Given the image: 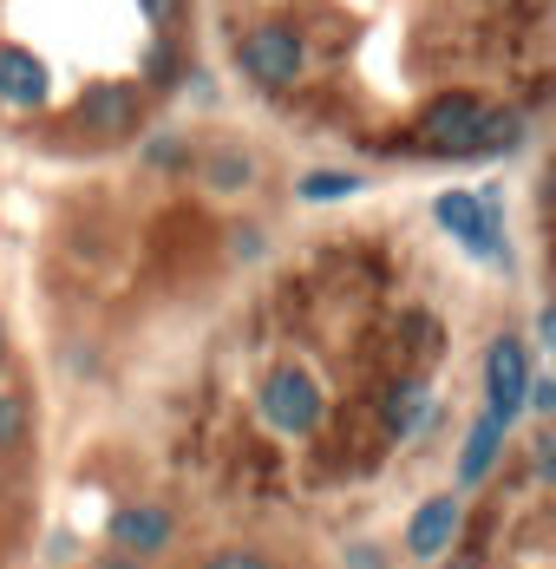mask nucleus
<instances>
[{
    "label": "nucleus",
    "instance_id": "8",
    "mask_svg": "<svg viewBox=\"0 0 556 569\" xmlns=\"http://www.w3.org/2000/svg\"><path fill=\"white\" fill-rule=\"evenodd\" d=\"M106 537H111L118 557H158L170 543V517L158 505H125V511H111Z\"/></svg>",
    "mask_w": 556,
    "mask_h": 569
},
{
    "label": "nucleus",
    "instance_id": "4",
    "mask_svg": "<svg viewBox=\"0 0 556 569\" xmlns=\"http://www.w3.org/2000/svg\"><path fill=\"white\" fill-rule=\"evenodd\" d=\"M433 217H439L445 236H458L478 262H504V217L492 197H478V190H445L439 203H433Z\"/></svg>",
    "mask_w": 556,
    "mask_h": 569
},
{
    "label": "nucleus",
    "instance_id": "19",
    "mask_svg": "<svg viewBox=\"0 0 556 569\" xmlns=\"http://www.w3.org/2000/svg\"><path fill=\"white\" fill-rule=\"evenodd\" d=\"M524 406H530V412H556V387L530 373V393H524Z\"/></svg>",
    "mask_w": 556,
    "mask_h": 569
},
{
    "label": "nucleus",
    "instance_id": "16",
    "mask_svg": "<svg viewBox=\"0 0 556 569\" xmlns=\"http://www.w3.org/2000/svg\"><path fill=\"white\" fill-rule=\"evenodd\" d=\"M138 7H145V20H151L158 33H170V27L183 20V0H138Z\"/></svg>",
    "mask_w": 556,
    "mask_h": 569
},
{
    "label": "nucleus",
    "instance_id": "5",
    "mask_svg": "<svg viewBox=\"0 0 556 569\" xmlns=\"http://www.w3.org/2000/svg\"><path fill=\"white\" fill-rule=\"evenodd\" d=\"M524 393H530V347L517 341V335H498V341L485 347V412L498 426H517Z\"/></svg>",
    "mask_w": 556,
    "mask_h": 569
},
{
    "label": "nucleus",
    "instance_id": "7",
    "mask_svg": "<svg viewBox=\"0 0 556 569\" xmlns=\"http://www.w3.org/2000/svg\"><path fill=\"white\" fill-rule=\"evenodd\" d=\"M458 523H465V505H458L451 491L426 498V505L413 511V523H406V557H419V563L445 557V550H451V537H458Z\"/></svg>",
    "mask_w": 556,
    "mask_h": 569
},
{
    "label": "nucleus",
    "instance_id": "18",
    "mask_svg": "<svg viewBox=\"0 0 556 569\" xmlns=\"http://www.w3.org/2000/svg\"><path fill=\"white\" fill-rule=\"evenodd\" d=\"M145 72H151V79H177V47H170V40H158V47H151V66H145Z\"/></svg>",
    "mask_w": 556,
    "mask_h": 569
},
{
    "label": "nucleus",
    "instance_id": "3",
    "mask_svg": "<svg viewBox=\"0 0 556 569\" xmlns=\"http://www.w3.org/2000/svg\"><path fill=\"white\" fill-rule=\"evenodd\" d=\"M485 99H471V92H451L439 106H426L419 112V151H433V158H478V138H485Z\"/></svg>",
    "mask_w": 556,
    "mask_h": 569
},
{
    "label": "nucleus",
    "instance_id": "20",
    "mask_svg": "<svg viewBox=\"0 0 556 569\" xmlns=\"http://www.w3.org/2000/svg\"><path fill=\"white\" fill-rule=\"evenodd\" d=\"M106 569H138V557H111V563Z\"/></svg>",
    "mask_w": 556,
    "mask_h": 569
},
{
    "label": "nucleus",
    "instance_id": "1",
    "mask_svg": "<svg viewBox=\"0 0 556 569\" xmlns=\"http://www.w3.org/2000/svg\"><path fill=\"white\" fill-rule=\"evenodd\" d=\"M236 66H242L262 92H295L301 72H308V40H301L295 27H281V20H262V27H249V33L236 40Z\"/></svg>",
    "mask_w": 556,
    "mask_h": 569
},
{
    "label": "nucleus",
    "instance_id": "14",
    "mask_svg": "<svg viewBox=\"0 0 556 569\" xmlns=\"http://www.w3.org/2000/svg\"><path fill=\"white\" fill-rule=\"evenodd\" d=\"M210 183L217 190H242V183H256V164L242 151H222V158H210Z\"/></svg>",
    "mask_w": 556,
    "mask_h": 569
},
{
    "label": "nucleus",
    "instance_id": "21",
    "mask_svg": "<svg viewBox=\"0 0 556 569\" xmlns=\"http://www.w3.org/2000/svg\"><path fill=\"white\" fill-rule=\"evenodd\" d=\"M451 569H478V563H451Z\"/></svg>",
    "mask_w": 556,
    "mask_h": 569
},
{
    "label": "nucleus",
    "instance_id": "12",
    "mask_svg": "<svg viewBox=\"0 0 556 569\" xmlns=\"http://www.w3.org/2000/svg\"><path fill=\"white\" fill-rule=\"evenodd\" d=\"M517 144H524V112L492 106V112H485V138H478V158H492V151H517Z\"/></svg>",
    "mask_w": 556,
    "mask_h": 569
},
{
    "label": "nucleus",
    "instance_id": "22",
    "mask_svg": "<svg viewBox=\"0 0 556 569\" xmlns=\"http://www.w3.org/2000/svg\"><path fill=\"white\" fill-rule=\"evenodd\" d=\"M0 347H7V328H0Z\"/></svg>",
    "mask_w": 556,
    "mask_h": 569
},
{
    "label": "nucleus",
    "instance_id": "9",
    "mask_svg": "<svg viewBox=\"0 0 556 569\" xmlns=\"http://www.w3.org/2000/svg\"><path fill=\"white\" fill-rule=\"evenodd\" d=\"M79 124L99 131V138L131 131V124H138V86H92V92L79 99Z\"/></svg>",
    "mask_w": 556,
    "mask_h": 569
},
{
    "label": "nucleus",
    "instance_id": "11",
    "mask_svg": "<svg viewBox=\"0 0 556 569\" xmlns=\"http://www.w3.org/2000/svg\"><path fill=\"white\" fill-rule=\"evenodd\" d=\"M380 419H387L393 439H413V432L433 419V393H426L419 380H399V387L387 393V406H380Z\"/></svg>",
    "mask_w": 556,
    "mask_h": 569
},
{
    "label": "nucleus",
    "instance_id": "17",
    "mask_svg": "<svg viewBox=\"0 0 556 569\" xmlns=\"http://www.w3.org/2000/svg\"><path fill=\"white\" fill-rule=\"evenodd\" d=\"M203 569H269V563H262L256 550H217V557H210Z\"/></svg>",
    "mask_w": 556,
    "mask_h": 569
},
{
    "label": "nucleus",
    "instance_id": "2",
    "mask_svg": "<svg viewBox=\"0 0 556 569\" xmlns=\"http://www.w3.org/2000/svg\"><path fill=\"white\" fill-rule=\"evenodd\" d=\"M256 406H262V419H269L276 432H288V439H308V432L321 426V412H328L321 380H315L308 367H276V373L262 380Z\"/></svg>",
    "mask_w": 556,
    "mask_h": 569
},
{
    "label": "nucleus",
    "instance_id": "13",
    "mask_svg": "<svg viewBox=\"0 0 556 569\" xmlns=\"http://www.w3.org/2000/svg\"><path fill=\"white\" fill-rule=\"evenodd\" d=\"M295 190H301L308 203H340V197H354V190H360V177H354V171H308Z\"/></svg>",
    "mask_w": 556,
    "mask_h": 569
},
{
    "label": "nucleus",
    "instance_id": "6",
    "mask_svg": "<svg viewBox=\"0 0 556 569\" xmlns=\"http://www.w3.org/2000/svg\"><path fill=\"white\" fill-rule=\"evenodd\" d=\"M47 92H53L47 59L33 53V47H0V106H13V112H40Z\"/></svg>",
    "mask_w": 556,
    "mask_h": 569
},
{
    "label": "nucleus",
    "instance_id": "10",
    "mask_svg": "<svg viewBox=\"0 0 556 569\" xmlns=\"http://www.w3.org/2000/svg\"><path fill=\"white\" fill-rule=\"evenodd\" d=\"M504 432H510V426H498L492 412L465 432V452H458V485H485V478H492V465L504 458Z\"/></svg>",
    "mask_w": 556,
    "mask_h": 569
},
{
    "label": "nucleus",
    "instance_id": "15",
    "mask_svg": "<svg viewBox=\"0 0 556 569\" xmlns=\"http://www.w3.org/2000/svg\"><path fill=\"white\" fill-rule=\"evenodd\" d=\"M20 432H27V406H20L13 393H0V452L20 446Z\"/></svg>",
    "mask_w": 556,
    "mask_h": 569
}]
</instances>
